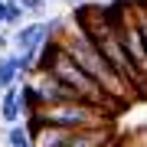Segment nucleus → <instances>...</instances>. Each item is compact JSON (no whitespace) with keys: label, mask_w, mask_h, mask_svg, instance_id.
I'll return each mask as SVG.
<instances>
[{"label":"nucleus","mask_w":147,"mask_h":147,"mask_svg":"<svg viewBox=\"0 0 147 147\" xmlns=\"http://www.w3.org/2000/svg\"><path fill=\"white\" fill-rule=\"evenodd\" d=\"M53 20H56V33H53V39H56L59 46H62L65 53L72 56L75 62H79V65H82V69H85V72H88V75H92V79L98 82L108 95H111V98H118V101H124V105H127V101L134 98V92L118 79V72L108 65V59L101 56L98 46L88 39V33H85L79 23L72 20V16H53Z\"/></svg>","instance_id":"nucleus-1"},{"label":"nucleus","mask_w":147,"mask_h":147,"mask_svg":"<svg viewBox=\"0 0 147 147\" xmlns=\"http://www.w3.org/2000/svg\"><path fill=\"white\" fill-rule=\"evenodd\" d=\"M42 124L62 127V131H88V127H105L115 121V115L105 108H95L88 101H65V105H53L39 111Z\"/></svg>","instance_id":"nucleus-2"},{"label":"nucleus","mask_w":147,"mask_h":147,"mask_svg":"<svg viewBox=\"0 0 147 147\" xmlns=\"http://www.w3.org/2000/svg\"><path fill=\"white\" fill-rule=\"evenodd\" d=\"M56 33V20H26L20 30L10 33V49L13 53H42L49 39Z\"/></svg>","instance_id":"nucleus-3"},{"label":"nucleus","mask_w":147,"mask_h":147,"mask_svg":"<svg viewBox=\"0 0 147 147\" xmlns=\"http://www.w3.org/2000/svg\"><path fill=\"white\" fill-rule=\"evenodd\" d=\"M118 137H115V127L105 124V127H88V131H72L65 147H111Z\"/></svg>","instance_id":"nucleus-4"},{"label":"nucleus","mask_w":147,"mask_h":147,"mask_svg":"<svg viewBox=\"0 0 147 147\" xmlns=\"http://www.w3.org/2000/svg\"><path fill=\"white\" fill-rule=\"evenodd\" d=\"M0 118H3L7 127L13 124H23V101H20V85H13V88H7L0 95Z\"/></svg>","instance_id":"nucleus-5"},{"label":"nucleus","mask_w":147,"mask_h":147,"mask_svg":"<svg viewBox=\"0 0 147 147\" xmlns=\"http://www.w3.org/2000/svg\"><path fill=\"white\" fill-rule=\"evenodd\" d=\"M13 85H20V69H16L13 53H7V56H0V95Z\"/></svg>","instance_id":"nucleus-6"},{"label":"nucleus","mask_w":147,"mask_h":147,"mask_svg":"<svg viewBox=\"0 0 147 147\" xmlns=\"http://www.w3.org/2000/svg\"><path fill=\"white\" fill-rule=\"evenodd\" d=\"M7 147H36V141L30 137V131L23 124H13L7 127Z\"/></svg>","instance_id":"nucleus-7"},{"label":"nucleus","mask_w":147,"mask_h":147,"mask_svg":"<svg viewBox=\"0 0 147 147\" xmlns=\"http://www.w3.org/2000/svg\"><path fill=\"white\" fill-rule=\"evenodd\" d=\"M23 23H26V13H23V7H20V3H7V16H3V26H13V30H20Z\"/></svg>","instance_id":"nucleus-8"},{"label":"nucleus","mask_w":147,"mask_h":147,"mask_svg":"<svg viewBox=\"0 0 147 147\" xmlns=\"http://www.w3.org/2000/svg\"><path fill=\"white\" fill-rule=\"evenodd\" d=\"M16 3H20V7H23V13L33 16V20H42V13L49 10L46 0H16Z\"/></svg>","instance_id":"nucleus-9"},{"label":"nucleus","mask_w":147,"mask_h":147,"mask_svg":"<svg viewBox=\"0 0 147 147\" xmlns=\"http://www.w3.org/2000/svg\"><path fill=\"white\" fill-rule=\"evenodd\" d=\"M7 53H10V33L0 30V56H7Z\"/></svg>","instance_id":"nucleus-10"},{"label":"nucleus","mask_w":147,"mask_h":147,"mask_svg":"<svg viewBox=\"0 0 147 147\" xmlns=\"http://www.w3.org/2000/svg\"><path fill=\"white\" fill-rule=\"evenodd\" d=\"M65 3H69V7L75 10V7H85V3H92V0H65Z\"/></svg>","instance_id":"nucleus-11"},{"label":"nucleus","mask_w":147,"mask_h":147,"mask_svg":"<svg viewBox=\"0 0 147 147\" xmlns=\"http://www.w3.org/2000/svg\"><path fill=\"white\" fill-rule=\"evenodd\" d=\"M3 16H7V3L0 0V26H3Z\"/></svg>","instance_id":"nucleus-12"},{"label":"nucleus","mask_w":147,"mask_h":147,"mask_svg":"<svg viewBox=\"0 0 147 147\" xmlns=\"http://www.w3.org/2000/svg\"><path fill=\"white\" fill-rule=\"evenodd\" d=\"M46 3H65V0H46Z\"/></svg>","instance_id":"nucleus-13"},{"label":"nucleus","mask_w":147,"mask_h":147,"mask_svg":"<svg viewBox=\"0 0 147 147\" xmlns=\"http://www.w3.org/2000/svg\"><path fill=\"white\" fill-rule=\"evenodd\" d=\"M3 3H16V0H3Z\"/></svg>","instance_id":"nucleus-14"}]
</instances>
